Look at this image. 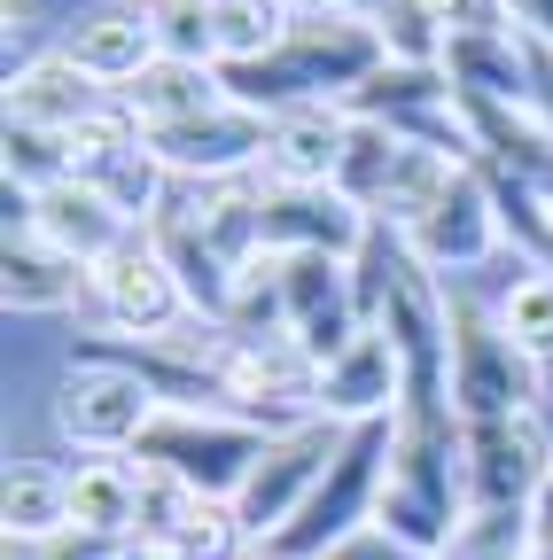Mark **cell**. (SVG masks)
Masks as SVG:
<instances>
[{"label": "cell", "mask_w": 553, "mask_h": 560, "mask_svg": "<svg viewBox=\"0 0 553 560\" xmlns=\"http://www.w3.org/2000/svg\"><path fill=\"white\" fill-rule=\"evenodd\" d=\"M538 560H553V545H538Z\"/></svg>", "instance_id": "obj_34"}, {"label": "cell", "mask_w": 553, "mask_h": 560, "mask_svg": "<svg viewBox=\"0 0 553 560\" xmlns=\"http://www.w3.org/2000/svg\"><path fill=\"white\" fill-rule=\"evenodd\" d=\"M507 16H515V32H522L530 47L553 55V0H507Z\"/></svg>", "instance_id": "obj_30"}, {"label": "cell", "mask_w": 553, "mask_h": 560, "mask_svg": "<svg viewBox=\"0 0 553 560\" xmlns=\"http://www.w3.org/2000/svg\"><path fill=\"white\" fill-rule=\"evenodd\" d=\"M460 156H445V149H422V140H398V164H390V179H382V195H375V226L382 234H422L437 210H445V195L460 187Z\"/></svg>", "instance_id": "obj_18"}, {"label": "cell", "mask_w": 553, "mask_h": 560, "mask_svg": "<svg viewBox=\"0 0 553 560\" xmlns=\"http://www.w3.org/2000/svg\"><path fill=\"white\" fill-rule=\"evenodd\" d=\"M398 412H405V359H398V342L382 327H359L320 366V420L367 429V420H398Z\"/></svg>", "instance_id": "obj_10"}, {"label": "cell", "mask_w": 553, "mask_h": 560, "mask_svg": "<svg viewBox=\"0 0 553 560\" xmlns=\"http://www.w3.org/2000/svg\"><path fill=\"white\" fill-rule=\"evenodd\" d=\"M0 537H9V545L79 537V529H71V482H62V467L9 459V482H0Z\"/></svg>", "instance_id": "obj_19"}, {"label": "cell", "mask_w": 553, "mask_h": 560, "mask_svg": "<svg viewBox=\"0 0 553 560\" xmlns=\"http://www.w3.org/2000/svg\"><path fill=\"white\" fill-rule=\"evenodd\" d=\"M0 102H9V125H32V132H79V125L110 102V86H94L87 70L55 47V55H24V62L9 70V86H0Z\"/></svg>", "instance_id": "obj_13"}, {"label": "cell", "mask_w": 553, "mask_h": 560, "mask_svg": "<svg viewBox=\"0 0 553 560\" xmlns=\"http://www.w3.org/2000/svg\"><path fill=\"white\" fill-rule=\"evenodd\" d=\"M297 9L289 0H211V39H219V70H250L289 47Z\"/></svg>", "instance_id": "obj_20"}, {"label": "cell", "mask_w": 553, "mask_h": 560, "mask_svg": "<svg viewBox=\"0 0 553 560\" xmlns=\"http://www.w3.org/2000/svg\"><path fill=\"white\" fill-rule=\"evenodd\" d=\"M499 319V335L522 350L530 366H553V265H522L499 296H483Z\"/></svg>", "instance_id": "obj_22"}, {"label": "cell", "mask_w": 553, "mask_h": 560, "mask_svg": "<svg viewBox=\"0 0 553 560\" xmlns=\"http://www.w3.org/2000/svg\"><path fill=\"white\" fill-rule=\"evenodd\" d=\"M141 16H149V32H157V47L172 62H219L211 0H141Z\"/></svg>", "instance_id": "obj_25"}, {"label": "cell", "mask_w": 553, "mask_h": 560, "mask_svg": "<svg viewBox=\"0 0 553 560\" xmlns=\"http://www.w3.org/2000/svg\"><path fill=\"white\" fill-rule=\"evenodd\" d=\"M0 296H9V319H55L79 296H94V272L79 257L47 249L39 234H9V257H0Z\"/></svg>", "instance_id": "obj_16"}, {"label": "cell", "mask_w": 553, "mask_h": 560, "mask_svg": "<svg viewBox=\"0 0 553 560\" xmlns=\"http://www.w3.org/2000/svg\"><path fill=\"white\" fill-rule=\"evenodd\" d=\"M110 560H117V552H110Z\"/></svg>", "instance_id": "obj_35"}, {"label": "cell", "mask_w": 553, "mask_h": 560, "mask_svg": "<svg viewBox=\"0 0 553 560\" xmlns=\"http://www.w3.org/2000/svg\"><path fill=\"white\" fill-rule=\"evenodd\" d=\"M335 452H343V429H335V420H304V429H289V436L265 444V459H257L250 482L234 490V514H242L250 545H273V537H281V529L312 506V490L327 482Z\"/></svg>", "instance_id": "obj_4"}, {"label": "cell", "mask_w": 553, "mask_h": 560, "mask_svg": "<svg viewBox=\"0 0 553 560\" xmlns=\"http://www.w3.org/2000/svg\"><path fill=\"white\" fill-rule=\"evenodd\" d=\"M117 102L133 109V125H141V132H172V125H195V117L227 109L234 94H227V70H219V62H172V55H157Z\"/></svg>", "instance_id": "obj_15"}, {"label": "cell", "mask_w": 553, "mask_h": 560, "mask_svg": "<svg viewBox=\"0 0 553 560\" xmlns=\"http://www.w3.org/2000/svg\"><path fill=\"white\" fill-rule=\"evenodd\" d=\"M9 560H110V545H94V537H47V545H9Z\"/></svg>", "instance_id": "obj_29"}, {"label": "cell", "mask_w": 553, "mask_h": 560, "mask_svg": "<svg viewBox=\"0 0 553 560\" xmlns=\"http://www.w3.org/2000/svg\"><path fill=\"white\" fill-rule=\"evenodd\" d=\"M250 560H289V552H273V545H250Z\"/></svg>", "instance_id": "obj_32"}, {"label": "cell", "mask_w": 553, "mask_h": 560, "mask_svg": "<svg viewBox=\"0 0 553 560\" xmlns=\"http://www.w3.org/2000/svg\"><path fill=\"white\" fill-rule=\"evenodd\" d=\"M157 412L164 397L117 359H71V374L55 382V436L79 444L87 459H133L149 444Z\"/></svg>", "instance_id": "obj_3"}, {"label": "cell", "mask_w": 553, "mask_h": 560, "mask_svg": "<svg viewBox=\"0 0 553 560\" xmlns=\"http://www.w3.org/2000/svg\"><path fill=\"white\" fill-rule=\"evenodd\" d=\"M265 444H273V429H257V420H242L227 405H164L149 444L133 459H149V467L180 475L187 490H203V499H227L234 506V490L250 482V467L265 459Z\"/></svg>", "instance_id": "obj_2"}, {"label": "cell", "mask_w": 553, "mask_h": 560, "mask_svg": "<svg viewBox=\"0 0 553 560\" xmlns=\"http://www.w3.org/2000/svg\"><path fill=\"white\" fill-rule=\"evenodd\" d=\"M405 249L422 257L445 289H460L468 272H483V265H499L507 257V226H499V202H492V187H483V172L468 164L460 172V187L445 195V210L422 226V234H405Z\"/></svg>", "instance_id": "obj_9"}, {"label": "cell", "mask_w": 553, "mask_h": 560, "mask_svg": "<svg viewBox=\"0 0 553 560\" xmlns=\"http://www.w3.org/2000/svg\"><path fill=\"white\" fill-rule=\"evenodd\" d=\"M289 9H297V16H304V9H327V0H289Z\"/></svg>", "instance_id": "obj_33"}, {"label": "cell", "mask_w": 553, "mask_h": 560, "mask_svg": "<svg viewBox=\"0 0 553 560\" xmlns=\"http://www.w3.org/2000/svg\"><path fill=\"white\" fill-rule=\"evenodd\" d=\"M9 187H24V195H47L55 179H79L71 172V140L62 132H32V125H9Z\"/></svg>", "instance_id": "obj_26"}, {"label": "cell", "mask_w": 553, "mask_h": 560, "mask_svg": "<svg viewBox=\"0 0 553 560\" xmlns=\"http://www.w3.org/2000/svg\"><path fill=\"white\" fill-rule=\"evenodd\" d=\"M530 529H538V545H553V467H545L538 499H530Z\"/></svg>", "instance_id": "obj_31"}, {"label": "cell", "mask_w": 553, "mask_h": 560, "mask_svg": "<svg viewBox=\"0 0 553 560\" xmlns=\"http://www.w3.org/2000/svg\"><path fill=\"white\" fill-rule=\"evenodd\" d=\"M62 55H71L94 86H110V94H125L141 70L164 55L157 47V32H149V16H141V0H102V9H87L71 32H62Z\"/></svg>", "instance_id": "obj_14"}, {"label": "cell", "mask_w": 553, "mask_h": 560, "mask_svg": "<svg viewBox=\"0 0 553 560\" xmlns=\"http://www.w3.org/2000/svg\"><path fill=\"white\" fill-rule=\"evenodd\" d=\"M32 234H39L47 249L79 257V265L94 272L110 249H125L141 226H133V219H125V210H117L94 179H55L47 195H32Z\"/></svg>", "instance_id": "obj_12"}, {"label": "cell", "mask_w": 553, "mask_h": 560, "mask_svg": "<svg viewBox=\"0 0 553 560\" xmlns=\"http://www.w3.org/2000/svg\"><path fill=\"white\" fill-rule=\"evenodd\" d=\"M445 397H452V412L468 420V429L475 420H522L545 397V366H530L522 350L499 335L492 304H483L468 280L452 289V374H445Z\"/></svg>", "instance_id": "obj_1"}, {"label": "cell", "mask_w": 553, "mask_h": 560, "mask_svg": "<svg viewBox=\"0 0 553 560\" xmlns=\"http://www.w3.org/2000/svg\"><path fill=\"white\" fill-rule=\"evenodd\" d=\"M257 234H265V249H281V257H343V265H352L367 249L375 219L343 187H265Z\"/></svg>", "instance_id": "obj_8"}, {"label": "cell", "mask_w": 553, "mask_h": 560, "mask_svg": "<svg viewBox=\"0 0 553 560\" xmlns=\"http://www.w3.org/2000/svg\"><path fill=\"white\" fill-rule=\"evenodd\" d=\"M367 16H375L390 62H422V70H445L452 62V24L437 16V0H375Z\"/></svg>", "instance_id": "obj_23"}, {"label": "cell", "mask_w": 553, "mask_h": 560, "mask_svg": "<svg viewBox=\"0 0 553 560\" xmlns=\"http://www.w3.org/2000/svg\"><path fill=\"white\" fill-rule=\"evenodd\" d=\"M460 467H468V514H530L538 482L553 467V436H545L538 412L475 420L468 444H460Z\"/></svg>", "instance_id": "obj_6"}, {"label": "cell", "mask_w": 553, "mask_h": 560, "mask_svg": "<svg viewBox=\"0 0 553 560\" xmlns=\"http://www.w3.org/2000/svg\"><path fill=\"white\" fill-rule=\"evenodd\" d=\"M94 312H102V327L125 335V342H157V335H172L180 319H195V304H187V289H180L172 257L157 249V234H133L125 249H110V257L94 265Z\"/></svg>", "instance_id": "obj_5"}, {"label": "cell", "mask_w": 553, "mask_h": 560, "mask_svg": "<svg viewBox=\"0 0 553 560\" xmlns=\"http://www.w3.org/2000/svg\"><path fill=\"white\" fill-rule=\"evenodd\" d=\"M71 482V529L94 545H133L141 537V459H79L62 467Z\"/></svg>", "instance_id": "obj_17"}, {"label": "cell", "mask_w": 553, "mask_h": 560, "mask_svg": "<svg viewBox=\"0 0 553 560\" xmlns=\"http://www.w3.org/2000/svg\"><path fill=\"white\" fill-rule=\"evenodd\" d=\"M367 125H398V117H422V109H452V70H422V62H382L375 79L343 102Z\"/></svg>", "instance_id": "obj_21"}, {"label": "cell", "mask_w": 553, "mask_h": 560, "mask_svg": "<svg viewBox=\"0 0 553 560\" xmlns=\"http://www.w3.org/2000/svg\"><path fill=\"white\" fill-rule=\"evenodd\" d=\"M352 132H359V117L343 102H297V109L273 117L257 179L265 187H335L343 156H352Z\"/></svg>", "instance_id": "obj_11"}, {"label": "cell", "mask_w": 553, "mask_h": 560, "mask_svg": "<svg viewBox=\"0 0 553 560\" xmlns=\"http://www.w3.org/2000/svg\"><path fill=\"white\" fill-rule=\"evenodd\" d=\"M445 560H538L530 514H468Z\"/></svg>", "instance_id": "obj_27"}, {"label": "cell", "mask_w": 553, "mask_h": 560, "mask_svg": "<svg viewBox=\"0 0 553 560\" xmlns=\"http://www.w3.org/2000/svg\"><path fill=\"white\" fill-rule=\"evenodd\" d=\"M327 560H429V552H413V545H398L390 529H375V522H367L359 537H343Z\"/></svg>", "instance_id": "obj_28"}, {"label": "cell", "mask_w": 553, "mask_h": 560, "mask_svg": "<svg viewBox=\"0 0 553 560\" xmlns=\"http://www.w3.org/2000/svg\"><path fill=\"white\" fill-rule=\"evenodd\" d=\"M94 187H102V195H110V202L125 210V219L141 226V234H149V226L164 219V202H172V187H180V179H172V172L157 164V149H149V132H141V149H125V156H110V164L94 172Z\"/></svg>", "instance_id": "obj_24"}, {"label": "cell", "mask_w": 553, "mask_h": 560, "mask_svg": "<svg viewBox=\"0 0 553 560\" xmlns=\"http://www.w3.org/2000/svg\"><path fill=\"white\" fill-rule=\"evenodd\" d=\"M265 140H273V117L265 109H211V117H195V125H172V132H149V149L172 179L187 187H211V179H257L265 164Z\"/></svg>", "instance_id": "obj_7"}]
</instances>
